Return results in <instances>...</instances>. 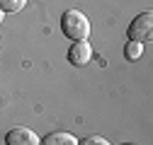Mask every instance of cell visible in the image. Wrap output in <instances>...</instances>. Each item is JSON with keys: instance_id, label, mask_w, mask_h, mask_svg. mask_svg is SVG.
Wrapping results in <instances>:
<instances>
[{"instance_id": "9", "label": "cell", "mask_w": 153, "mask_h": 145, "mask_svg": "<svg viewBox=\"0 0 153 145\" xmlns=\"http://www.w3.org/2000/svg\"><path fill=\"white\" fill-rule=\"evenodd\" d=\"M3 17H5V12H3V10H0V24H3Z\"/></svg>"}, {"instance_id": "5", "label": "cell", "mask_w": 153, "mask_h": 145, "mask_svg": "<svg viewBox=\"0 0 153 145\" xmlns=\"http://www.w3.org/2000/svg\"><path fill=\"white\" fill-rule=\"evenodd\" d=\"M39 145H78V138L68 131H53V133L44 135Z\"/></svg>"}, {"instance_id": "3", "label": "cell", "mask_w": 153, "mask_h": 145, "mask_svg": "<svg viewBox=\"0 0 153 145\" xmlns=\"http://www.w3.org/2000/svg\"><path fill=\"white\" fill-rule=\"evenodd\" d=\"M39 143H42V138L32 128H25V126L10 128L7 135H5V145H39Z\"/></svg>"}, {"instance_id": "2", "label": "cell", "mask_w": 153, "mask_h": 145, "mask_svg": "<svg viewBox=\"0 0 153 145\" xmlns=\"http://www.w3.org/2000/svg\"><path fill=\"white\" fill-rule=\"evenodd\" d=\"M151 36H153V15L151 12L136 15L129 24V41L146 44V41H151Z\"/></svg>"}, {"instance_id": "6", "label": "cell", "mask_w": 153, "mask_h": 145, "mask_svg": "<svg viewBox=\"0 0 153 145\" xmlns=\"http://www.w3.org/2000/svg\"><path fill=\"white\" fill-rule=\"evenodd\" d=\"M124 53H126L129 61H139L141 53H143V44H141V41H129L126 48H124Z\"/></svg>"}, {"instance_id": "8", "label": "cell", "mask_w": 153, "mask_h": 145, "mask_svg": "<svg viewBox=\"0 0 153 145\" xmlns=\"http://www.w3.org/2000/svg\"><path fill=\"white\" fill-rule=\"evenodd\" d=\"M78 145H112L107 138H102V135H90V138H85V140H80Z\"/></svg>"}, {"instance_id": "4", "label": "cell", "mask_w": 153, "mask_h": 145, "mask_svg": "<svg viewBox=\"0 0 153 145\" xmlns=\"http://www.w3.org/2000/svg\"><path fill=\"white\" fill-rule=\"evenodd\" d=\"M90 58H92V46H90L88 41H73V46H71V51H68L71 65L80 68V65L90 63Z\"/></svg>"}, {"instance_id": "7", "label": "cell", "mask_w": 153, "mask_h": 145, "mask_svg": "<svg viewBox=\"0 0 153 145\" xmlns=\"http://www.w3.org/2000/svg\"><path fill=\"white\" fill-rule=\"evenodd\" d=\"M25 3H27V0H0V10H3L5 15L10 12H20L22 7H25Z\"/></svg>"}, {"instance_id": "1", "label": "cell", "mask_w": 153, "mask_h": 145, "mask_svg": "<svg viewBox=\"0 0 153 145\" xmlns=\"http://www.w3.org/2000/svg\"><path fill=\"white\" fill-rule=\"evenodd\" d=\"M61 31L73 41H88L90 36V20L80 10H68L61 17Z\"/></svg>"}]
</instances>
